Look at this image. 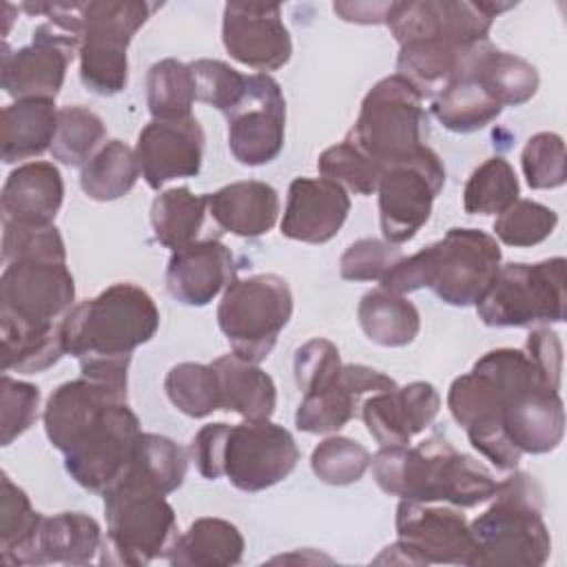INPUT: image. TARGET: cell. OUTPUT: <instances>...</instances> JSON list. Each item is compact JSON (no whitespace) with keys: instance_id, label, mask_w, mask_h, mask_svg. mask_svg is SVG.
<instances>
[{"instance_id":"obj_45","label":"cell","mask_w":567,"mask_h":567,"mask_svg":"<svg viewBox=\"0 0 567 567\" xmlns=\"http://www.w3.org/2000/svg\"><path fill=\"white\" fill-rule=\"evenodd\" d=\"M370 452L354 439L328 436L323 439L310 456V467L315 476L328 485H350L357 483L370 467Z\"/></svg>"},{"instance_id":"obj_39","label":"cell","mask_w":567,"mask_h":567,"mask_svg":"<svg viewBox=\"0 0 567 567\" xmlns=\"http://www.w3.org/2000/svg\"><path fill=\"white\" fill-rule=\"evenodd\" d=\"M2 334V372L38 374L55 365L64 350L60 323L42 330L0 326Z\"/></svg>"},{"instance_id":"obj_5","label":"cell","mask_w":567,"mask_h":567,"mask_svg":"<svg viewBox=\"0 0 567 567\" xmlns=\"http://www.w3.org/2000/svg\"><path fill=\"white\" fill-rule=\"evenodd\" d=\"M104 565H148L166 558L177 540V518L162 492L122 476L104 492Z\"/></svg>"},{"instance_id":"obj_27","label":"cell","mask_w":567,"mask_h":567,"mask_svg":"<svg viewBox=\"0 0 567 567\" xmlns=\"http://www.w3.org/2000/svg\"><path fill=\"white\" fill-rule=\"evenodd\" d=\"M208 213L233 235L261 237L277 224L279 193L257 179L233 182L208 195Z\"/></svg>"},{"instance_id":"obj_13","label":"cell","mask_w":567,"mask_h":567,"mask_svg":"<svg viewBox=\"0 0 567 567\" xmlns=\"http://www.w3.org/2000/svg\"><path fill=\"white\" fill-rule=\"evenodd\" d=\"M140 434L135 412L126 401H117L91 421L69 445L64 467L78 485L104 496L128 470Z\"/></svg>"},{"instance_id":"obj_54","label":"cell","mask_w":567,"mask_h":567,"mask_svg":"<svg viewBox=\"0 0 567 567\" xmlns=\"http://www.w3.org/2000/svg\"><path fill=\"white\" fill-rule=\"evenodd\" d=\"M529 359L534 361L536 370L540 372L543 381L554 388L560 390V374H563V346L560 339L554 330L549 328H534L525 341L523 348Z\"/></svg>"},{"instance_id":"obj_28","label":"cell","mask_w":567,"mask_h":567,"mask_svg":"<svg viewBox=\"0 0 567 567\" xmlns=\"http://www.w3.org/2000/svg\"><path fill=\"white\" fill-rule=\"evenodd\" d=\"M100 523L84 512L44 516L31 551V565H86L102 549Z\"/></svg>"},{"instance_id":"obj_1","label":"cell","mask_w":567,"mask_h":567,"mask_svg":"<svg viewBox=\"0 0 567 567\" xmlns=\"http://www.w3.org/2000/svg\"><path fill=\"white\" fill-rule=\"evenodd\" d=\"M377 485L401 501L476 507L496 492V478L476 458L461 454L443 436H432L414 447L385 445L372 456Z\"/></svg>"},{"instance_id":"obj_49","label":"cell","mask_w":567,"mask_h":567,"mask_svg":"<svg viewBox=\"0 0 567 567\" xmlns=\"http://www.w3.org/2000/svg\"><path fill=\"white\" fill-rule=\"evenodd\" d=\"M195 80V95L199 102L210 104L224 113L235 109L248 84V75H241L221 60H195L188 64Z\"/></svg>"},{"instance_id":"obj_42","label":"cell","mask_w":567,"mask_h":567,"mask_svg":"<svg viewBox=\"0 0 567 567\" xmlns=\"http://www.w3.org/2000/svg\"><path fill=\"white\" fill-rule=\"evenodd\" d=\"M520 186L512 164L505 157L485 159L467 179L463 208L470 215H501L518 199Z\"/></svg>"},{"instance_id":"obj_4","label":"cell","mask_w":567,"mask_h":567,"mask_svg":"<svg viewBox=\"0 0 567 567\" xmlns=\"http://www.w3.org/2000/svg\"><path fill=\"white\" fill-rule=\"evenodd\" d=\"M157 328L159 310L153 297L124 281L73 306L60 321L64 350L78 361L131 359L133 350L151 341Z\"/></svg>"},{"instance_id":"obj_2","label":"cell","mask_w":567,"mask_h":567,"mask_svg":"<svg viewBox=\"0 0 567 567\" xmlns=\"http://www.w3.org/2000/svg\"><path fill=\"white\" fill-rule=\"evenodd\" d=\"M190 456L204 478L226 476L241 492H261L297 467L299 450L286 427L259 419L204 425L190 441Z\"/></svg>"},{"instance_id":"obj_29","label":"cell","mask_w":567,"mask_h":567,"mask_svg":"<svg viewBox=\"0 0 567 567\" xmlns=\"http://www.w3.org/2000/svg\"><path fill=\"white\" fill-rule=\"evenodd\" d=\"M463 78L474 80L501 106H520L538 91V71L525 58L483 42L470 60Z\"/></svg>"},{"instance_id":"obj_52","label":"cell","mask_w":567,"mask_h":567,"mask_svg":"<svg viewBox=\"0 0 567 567\" xmlns=\"http://www.w3.org/2000/svg\"><path fill=\"white\" fill-rule=\"evenodd\" d=\"M339 350L328 339H310L295 352V383L306 394L330 385L341 372Z\"/></svg>"},{"instance_id":"obj_20","label":"cell","mask_w":567,"mask_h":567,"mask_svg":"<svg viewBox=\"0 0 567 567\" xmlns=\"http://www.w3.org/2000/svg\"><path fill=\"white\" fill-rule=\"evenodd\" d=\"M204 131L190 117L151 120L137 135L135 157L146 184L159 190L177 177H195L202 168Z\"/></svg>"},{"instance_id":"obj_22","label":"cell","mask_w":567,"mask_h":567,"mask_svg":"<svg viewBox=\"0 0 567 567\" xmlns=\"http://www.w3.org/2000/svg\"><path fill=\"white\" fill-rule=\"evenodd\" d=\"M392 388H396V381L374 368L361 363L341 365L339 377L330 385L303 394L295 412V425L308 434L337 432L354 416L361 394Z\"/></svg>"},{"instance_id":"obj_19","label":"cell","mask_w":567,"mask_h":567,"mask_svg":"<svg viewBox=\"0 0 567 567\" xmlns=\"http://www.w3.org/2000/svg\"><path fill=\"white\" fill-rule=\"evenodd\" d=\"M221 40L230 58L257 71H277L292 55L279 4H226Z\"/></svg>"},{"instance_id":"obj_36","label":"cell","mask_w":567,"mask_h":567,"mask_svg":"<svg viewBox=\"0 0 567 567\" xmlns=\"http://www.w3.org/2000/svg\"><path fill=\"white\" fill-rule=\"evenodd\" d=\"M186 470L188 456L184 447H179L168 436L142 432L124 476L146 487H153L166 496L184 483Z\"/></svg>"},{"instance_id":"obj_43","label":"cell","mask_w":567,"mask_h":567,"mask_svg":"<svg viewBox=\"0 0 567 567\" xmlns=\"http://www.w3.org/2000/svg\"><path fill=\"white\" fill-rule=\"evenodd\" d=\"M168 401L190 419H204L219 410V385L213 365L184 361L168 370L164 379Z\"/></svg>"},{"instance_id":"obj_51","label":"cell","mask_w":567,"mask_h":567,"mask_svg":"<svg viewBox=\"0 0 567 567\" xmlns=\"http://www.w3.org/2000/svg\"><path fill=\"white\" fill-rule=\"evenodd\" d=\"M403 259V252L385 241L374 237H363L346 248L339 259V275L348 281H381L396 261Z\"/></svg>"},{"instance_id":"obj_37","label":"cell","mask_w":567,"mask_h":567,"mask_svg":"<svg viewBox=\"0 0 567 567\" xmlns=\"http://www.w3.org/2000/svg\"><path fill=\"white\" fill-rule=\"evenodd\" d=\"M140 173L135 151L120 140H111L82 166L80 186L95 202H113L131 193Z\"/></svg>"},{"instance_id":"obj_7","label":"cell","mask_w":567,"mask_h":567,"mask_svg":"<svg viewBox=\"0 0 567 567\" xmlns=\"http://www.w3.org/2000/svg\"><path fill=\"white\" fill-rule=\"evenodd\" d=\"M292 317V292L284 277L266 272L235 279L217 306V323L233 354L244 361H264L279 332Z\"/></svg>"},{"instance_id":"obj_8","label":"cell","mask_w":567,"mask_h":567,"mask_svg":"<svg viewBox=\"0 0 567 567\" xmlns=\"http://www.w3.org/2000/svg\"><path fill=\"white\" fill-rule=\"evenodd\" d=\"M565 259L501 266L476 303L478 319L492 328H525L565 321Z\"/></svg>"},{"instance_id":"obj_50","label":"cell","mask_w":567,"mask_h":567,"mask_svg":"<svg viewBox=\"0 0 567 567\" xmlns=\"http://www.w3.org/2000/svg\"><path fill=\"white\" fill-rule=\"evenodd\" d=\"M40 390L7 372L0 379V443L11 445L38 419Z\"/></svg>"},{"instance_id":"obj_33","label":"cell","mask_w":567,"mask_h":567,"mask_svg":"<svg viewBox=\"0 0 567 567\" xmlns=\"http://www.w3.org/2000/svg\"><path fill=\"white\" fill-rule=\"evenodd\" d=\"M357 319L363 334L383 348H403L412 343L421 330L416 306L403 295L385 288L368 290L357 308Z\"/></svg>"},{"instance_id":"obj_9","label":"cell","mask_w":567,"mask_h":567,"mask_svg":"<svg viewBox=\"0 0 567 567\" xmlns=\"http://www.w3.org/2000/svg\"><path fill=\"white\" fill-rule=\"evenodd\" d=\"M153 4L140 0L82 2L80 80L95 95H115L126 89V49L137 29L148 20Z\"/></svg>"},{"instance_id":"obj_21","label":"cell","mask_w":567,"mask_h":567,"mask_svg":"<svg viewBox=\"0 0 567 567\" xmlns=\"http://www.w3.org/2000/svg\"><path fill=\"white\" fill-rule=\"evenodd\" d=\"M350 213L343 186L326 177H297L288 188L281 235L303 244L330 241Z\"/></svg>"},{"instance_id":"obj_46","label":"cell","mask_w":567,"mask_h":567,"mask_svg":"<svg viewBox=\"0 0 567 567\" xmlns=\"http://www.w3.org/2000/svg\"><path fill=\"white\" fill-rule=\"evenodd\" d=\"M556 224L558 215L554 208L532 199H516L496 217L494 233L505 246L527 248L545 241Z\"/></svg>"},{"instance_id":"obj_48","label":"cell","mask_w":567,"mask_h":567,"mask_svg":"<svg viewBox=\"0 0 567 567\" xmlns=\"http://www.w3.org/2000/svg\"><path fill=\"white\" fill-rule=\"evenodd\" d=\"M2 259L4 264L18 259H51L66 261V250L60 230L53 224H2Z\"/></svg>"},{"instance_id":"obj_12","label":"cell","mask_w":567,"mask_h":567,"mask_svg":"<svg viewBox=\"0 0 567 567\" xmlns=\"http://www.w3.org/2000/svg\"><path fill=\"white\" fill-rule=\"evenodd\" d=\"M445 184L441 157L421 146L412 157L388 166L379 179V219L385 241H410L430 219L432 204Z\"/></svg>"},{"instance_id":"obj_44","label":"cell","mask_w":567,"mask_h":567,"mask_svg":"<svg viewBox=\"0 0 567 567\" xmlns=\"http://www.w3.org/2000/svg\"><path fill=\"white\" fill-rule=\"evenodd\" d=\"M317 168L321 177L332 179L357 195L377 193L379 179L383 175V166L357 148L348 137L326 148L317 159Z\"/></svg>"},{"instance_id":"obj_26","label":"cell","mask_w":567,"mask_h":567,"mask_svg":"<svg viewBox=\"0 0 567 567\" xmlns=\"http://www.w3.org/2000/svg\"><path fill=\"white\" fill-rule=\"evenodd\" d=\"M64 199V182L55 164L27 162L9 173L2 195V224H51Z\"/></svg>"},{"instance_id":"obj_30","label":"cell","mask_w":567,"mask_h":567,"mask_svg":"<svg viewBox=\"0 0 567 567\" xmlns=\"http://www.w3.org/2000/svg\"><path fill=\"white\" fill-rule=\"evenodd\" d=\"M213 370L219 385V410L241 414L246 421L270 419L277 405V388L270 374L257 363L244 361L237 354L215 359Z\"/></svg>"},{"instance_id":"obj_40","label":"cell","mask_w":567,"mask_h":567,"mask_svg":"<svg viewBox=\"0 0 567 567\" xmlns=\"http://www.w3.org/2000/svg\"><path fill=\"white\" fill-rule=\"evenodd\" d=\"M195 100V80L188 64L166 58L148 69L146 102L153 120L190 117Z\"/></svg>"},{"instance_id":"obj_32","label":"cell","mask_w":567,"mask_h":567,"mask_svg":"<svg viewBox=\"0 0 567 567\" xmlns=\"http://www.w3.org/2000/svg\"><path fill=\"white\" fill-rule=\"evenodd\" d=\"M244 547V536L233 523L224 518H197L177 536L166 558L179 567H228L241 560Z\"/></svg>"},{"instance_id":"obj_18","label":"cell","mask_w":567,"mask_h":567,"mask_svg":"<svg viewBox=\"0 0 567 567\" xmlns=\"http://www.w3.org/2000/svg\"><path fill=\"white\" fill-rule=\"evenodd\" d=\"M396 534L416 558V565H470L474 554L467 518L450 507L401 501L396 507Z\"/></svg>"},{"instance_id":"obj_16","label":"cell","mask_w":567,"mask_h":567,"mask_svg":"<svg viewBox=\"0 0 567 567\" xmlns=\"http://www.w3.org/2000/svg\"><path fill=\"white\" fill-rule=\"evenodd\" d=\"M80 51V38L66 33L53 22L33 31L31 44L11 51L2 47V89L16 100H55L73 53Z\"/></svg>"},{"instance_id":"obj_10","label":"cell","mask_w":567,"mask_h":567,"mask_svg":"<svg viewBox=\"0 0 567 567\" xmlns=\"http://www.w3.org/2000/svg\"><path fill=\"white\" fill-rule=\"evenodd\" d=\"M532 388H549L525 350L485 352L467 374L452 381L447 408L461 427L501 421L505 405ZM551 390V388H549Z\"/></svg>"},{"instance_id":"obj_31","label":"cell","mask_w":567,"mask_h":567,"mask_svg":"<svg viewBox=\"0 0 567 567\" xmlns=\"http://www.w3.org/2000/svg\"><path fill=\"white\" fill-rule=\"evenodd\" d=\"M58 128L55 100H18L2 109L0 153L4 164L22 162L51 151Z\"/></svg>"},{"instance_id":"obj_23","label":"cell","mask_w":567,"mask_h":567,"mask_svg":"<svg viewBox=\"0 0 567 567\" xmlns=\"http://www.w3.org/2000/svg\"><path fill=\"white\" fill-rule=\"evenodd\" d=\"M441 396L427 381H412L372 394L361 410L363 423L372 439L385 445H408L412 436L423 432L439 414Z\"/></svg>"},{"instance_id":"obj_14","label":"cell","mask_w":567,"mask_h":567,"mask_svg":"<svg viewBox=\"0 0 567 567\" xmlns=\"http://www.w3.org/2000/svg\"><path fill=\"white\" fill-rule=\"evenodd\" d=\"M430 252V288L450 306H476L501 270L498 241L478 228H450Z\"/></svg>"},{"instance_id":"obj_53","label":"cell","mask_w":567,"mask_h":567,"mask_svg":"<svg viewBox=\"0 0 567 567\" xmlns=\"http://www.w3.org/2000/svg\"><path fill=\"white\" fill-rule=\"evenodd\" d=\"M465 432H467L472 447L478 450L496 470L512 472L518 467V461L523 454L507 439L501 421L474 423V425L465 427Z\"/></svg>"},{"instance_id":"obj_11","label":"cell","mask_w":567,"mask_h":567,"mask_svg":"<svg viewBox=\"0 0 567 567\" xmlns=\"http://www.w3.org/2000/svg\"><path fill=\"white\" fill-rule=\"evenodd\" d=\"M75 301L66 261L18 259L0 277V326L42 330L58 326Z\"/></svg>"},{"instance_id":"obj_41","label":"cell","mask_w":567,"mask_h":567,"mask_svg":"<svg viewBox=\"0 0 567 567\" xmlns=\"http://www.w3.org/2000/svg\"><path fill=\"white\" fill-rule=\"evenodd\" d=\"M106 137V126L97 113L84 106L58 109V128L51 144L53 159L64 166H84Z\"/></svg>"},{"instance_id":"obj_47","label":"cell","mask_w":567,"mask_h":567,"mask_svg":"<svg viewBox=\"0 0 567 567\" xmlns=\"http://www.w3.org/2000/svg\"><path fill=\"white\" fill-rule=\"evenodd\" d=\"M523 175L534 190L558 188L567 179L565 142L558 133L540 131L532 135L520 155Z\"/></svg>"},{"instance_id":"obj_35","label":"cell","mask_w":567,"mask_h":567,"mask_svg":"<svg viewBox=\"0 0 567 567\" xmlns=\"http://www.w3.org/2000/svg\"><path fill=\"white\" fill-rule=\"evenodd\" d=\"M42 514L31 507L22 487L7 474L0 478V558L4 565H31Z\"/></svg>"},{"instance_id":"obj_3","label":"cell","mask_w":567,"mask_h":567,"mask_svg":"<svg viewBox=\"0 0 567 567\" xmlns=\"http://www.w3.org/2000/svg\"><path fill=\"white\" fill-rule=\"evenodd\" d=\"M494 503L470 523L474 554L470 567H540L551 554L543 520V489L525 472L496 485Z\"/></svg>"},{"instance_id":"obj_15","label":"cell","mask_w":567,"mask_h":567,"mask_svg":"<svg viewBox=\"0 0 567 567\" xmlns=\"http://www.w3.org/2000/svg\"><path fill=\"white\" fill-rule=\"evenodd\" d=\"M228 148L244 166L272 162L286 137V97L279 82L268 73L248 75L241 102L226 113Z\"/></svg>"},{"instance_id":"obj_6","label":"cell","mask_w":567,"mask_h":567,"mask_svg":"<svg viewBox=\"0 0 567 567\" xmlns=\"http://www.w3.org/2000/svg\"><path fill=\"white\" fill-rule=\"evenodd\" d=\"M421 104V93L405 78L388 75L368 91L346 137L385 171L425 146L427 117Z\"/></svg>"},{"instance_id":"obj_24","label":"cell","mask_w":567,"mask_h":567,"mask_svg":"<svg viewBox=\"0 0 567 567\" xmlns=\"http://www.w3.org/2000/svg\"><path fill=\"white\" fill-rule=\"evenodd\" d=\"M228 246L217 239L193 241L173 250L166 266V290L184 306H206L237 277Z\"/></svg>"},{"instance_id":"obj_25","label":"cell","mask_w":567,"mask_h":567,"mask_svg":"<svg viewBox=\"0 0 567 567\" xmlns=\"http://www.w3.org/2000/svg\"><path fill=\"white\" fill-rule=\"evenodd\" d=\"M501 425L520 454H547L565 434L563 399L556 390L532 388L505 405Z\"/></svg>"},{"instance_id":"obj_38","label":"cell","mask_w":567,"mask_h":567,"mask_svg":"<svg viewBox=\"0 0 567 567\" xmlns=\"http://www.w3.org/2000/svg\"><path fill=\"white\" fill-rule=\"evenodd\" d=\"M503 106L494 102L474 80L461 78L447 84L432 102V115L454 133H474L492 124Z\"/></svg>"},{"instance_id":"obj_55","label":"cell","mask_w":567,"mask_h":567,"mask_svg":"<svg viewBox=\"0 0 567 567\" xmlns=\"http://www.w3.org/2000/svg\"><path fill=\"white\" fill-rule=\"evenodd\" d=\"M392 2H334V13L346 22L357 24H381L385 22V13Z\"/></svg>"},{"instance_id":"obj_34","label":"cell","mask_w":567,"mask_h":567,"mask_svg":"<svg viewBox=\"0 0 567 567\" xmlns=\"http://www.w3.org/2000/svg\"><path fill=\"white\" fill-rule=\"evenodd\" d=\"M208 213V195H195L186 186L162 190L151 206V224L155 239L179 250L195 241Z\"/></svg>"},{"instance_id":"obj_17","label":"cell","mask_w":567,"mask_h":567,"mask_svg":"<svg viewBox=\"0 0 567 567\" xmlns=\"http://www.w3.org/2000/svg\"><path fill=\"white\" fill-rule=\"evenodd\" d=\"M481 2L467 0H412L392 2L385 13L394 40L401 44L419 40H443L456 47H474L487 42L492 29Z\"/></svg>"}]
</instances>
